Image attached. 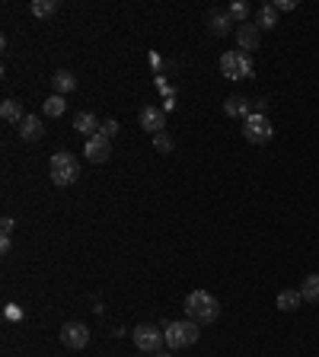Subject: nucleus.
Instances as JSON below:
<instances>
[{
  "label": "nucleus",
  "instance_id": "0eeeda50",
  "mask_svg": "<svg viewBox=\"0 0 319 357\" xmlns=\"http://www.w3.org/2000/svg\"><path fill=\"white\" fill-rule=\"evenodd\" d=\"M61 345L70 351H84L90 345V329L84 322H68L61 325Z\"/></svg>",
  "mask_w": 319,
  "mask_h": 357
},
{
  "label": "nucleus",
  "instance_id": "423d86ee",
  "mask_svg": "<svg viewBox=\"0 0 319 357\" xmlns=\"http://www.w3.org/2000/svg\"><path fill=\"white\" fill-rule=\"evenodd\" d=\"M163 341H166V335L160 332L157 325H137L135 329V345L137 351H144V354H160V348H163Z\"/></svg>",
  "mask_w": 319,
  "mask_h": 357
},
{
  "label": "nucleus",
  "instance_id": "cd10ccee",
  "mask_svg": "<svg viewBox=\"0 0 319 357\" xmlns=\"http://www.w3.org/2000/svg\"><path fill=\"white\" fill-rule=\"evenodd\" d=\"M153 357H173V351H160V354H153Z\"/></svg>",
  "mask_w": 319,
  "mask_h": 357
},
{
  "label": "nucleus",
  "instance_id": "a878e982",
  "mask_svg": "<svg viewBox=\"0 0 319 357\" xmlns=\"http://www.w3.org/2000/svg\"><path fill=\"white\" fill-rule=\"evenodd\" d=\"M13 230H17L13 217H3V220H0V233H3V236H13Z\"/></svg>",
  "mask_w": 319,
  "mask_h": 357
},
{
  "label": "nucleus",
  "instance_id": "39448f33",
  "mask_svg": "<svg viewBox=\"0 0 319 357\" xmlns=\"http://www.w3.org/2000/svg\"><path fill=\"white\" fill-rule=\"evenodd\" d=\"M243 137L249 144H269L271 137H275V125H271V118L269 115H255V112H252V115L243 122Z\"/></svg>",
  "mask_w": 319,
  "mask_h": 357
},
{
  "label": "nucleus",
  "instance_id": "ddd939ff",
  "mask_svg": "<svg viewBox=\"0 0 319 357\" xmlns=\"http://www.w3.org/2000/svg\"><path fill=\"white\" fill-rule=\"evenodd\" d=\"M74 128L80 134H84L86 141H90V137H96V134H99V122H96V115H93V112H77L74 115Z\"/></svg>",
  "mask_w": 319,
  "mask_h": 357
},
{
  "label": "nucleus",
  "instance_id": "a211bd4d",
  "mask_svg": "<svg viewBox=\"0 0 319 357\" xmlns=\"http://www.w3.org/2000/svg\"><path fill=\"white\" fill-rule=\"evenodd\" d=\"M255 26H259V29H275V26H278V10H275V3H262L259 13H255Z\"/></svg>",
  "mask_w": 319,
  "mask_h": 357
},
{
  "label": "nucleus",
  "instance_id": "1a4fd4ad",
  "mask_svg": "<svg viewBox=\"0 0 319 357\" xmlns=\"http://www.w3.org/2000/svg\"><path fill=\"white\" fill-rule=\"evenodd\" d=\"M84 153H86V160H90V163H106V160L112 157V141H109V137H102V134H96V137H90V141H86Z\"/></svg>",
  "mask_w": 319,
  "mask_h": 357
},
{
  "label": "nucleus",
  "instance_id": "dca6fc26",
  "mask_svg": "<svg viewBox=\"0 0 319 357\" xmlns=\"http://www.w3.org/2000/svg\"><path fill=\"white\" fill-rule=\"evenodd\" d=\"M42 112H45V118H61L64 112H68V99L58 96V93H51L48 99L42 102Z\"/></svg>",
  "mask_w": 319,
  "mask_h": 357
},
{
  "label": "nucleus",
  "instance_id": "b1692460",
  "mask_svg": "<svg viewBox=\"0 0 319 357\" xmlns=\"http://www.w3.org/2000/svg\"><path fill=\"white\" fill-rule=\"evenodd\" d=\"M99 134H102V137H109V141H112V137H115V134H118V122H112V118H109V122H102Z\"/></svg>",
  "mask_w": 319,
  "mask_h": 357
},
{
  "label": "nucleus",
  "instance_id": "f8f14e48",
  "mask_svg": "<svg viewBox=\"0 0 319 357\" xmlns=\"http://www.w3.org/2000/svg\"><path fill=\"white\" fill-rule=\"evenodd\" d=\"M224 115H230V118H249L252 115V102H249V96H240V93H236V96H227V99H224Z\"/></svg>",
  "mask_w": 319,
  "mask_h": 357
},
{
  "label": "nucleus",
  "instance_id": "f3484780",
  "mask_svg": "<svg viewBox=\"0 0 319 357\" xmlns=\"http://www.w3.org/2000/svg\"><path fill=\"white\" fill-rule=\"evenodd\" d=\"M303 303H319V274H307L300 284Z\"/></svg>",
  "mask_w": 319,
  "mask_h": 357
},
{
  "label": "nucleus",
  "instance_id": "20e7f679",
  "mask_svg": "<svg viewBox=\"0 0 319 357\" xmlns=\"http://www.w3.org/2000/svg\"><path fill=\"white\" fill-rule=\"evenodd\" d=\"M220 74L227 80H246V77H252V58L246 51H227L220 58Z\"/></svg>",
  "mask_w": 319,
  "mask_h": 357
},
{
  "label": "nucleus",
  "instance_id": "412c9836",
  "mask_svg": "<svg viewBox=\"0 0 319 357\" xmlns=\"http://www.w3.org/2000/svg\"><path fill=\"white\" fill-rule=\"evenodd\" d=\"M55 10H58V0H32V17L39 19L55 17Z\"/></svg>",
  "mask_w": 319,
  "mask_h": 357
},
{
  "label": "nucleus",
  "instance_id": "6ab92c4d",
  "mask_svg": "<svg viewBox=\"0 0 319 357\" xmlns=\"http://www.w3.org/2000/svg\"><path fill=\"white\" fill-rule=\"evenodd\" d=\"M230 26H233L230 13H220V10H218V13H211V17H208V29H211L214 35H227Z\"/></svg>",
  "mask_w": 319,
  "mask_h": 357
},
{
  "label": "nucleus",
  "instance_id": "9b49d317",
  "mask_svg": "<svg viewBox=\"0 0 319 357\" xmlns=\"http://www.w3.org/2000/svg\"><path fill=\"white\" fill-rule=\"evenodd\" d=\"M17 128H19V137L29 141V144H35V141H42V137H45V122L39 115H26Z\"/></svg>",
  "mask_w": 319,
  "mask_h": 357
},
{
  "label": "nucleus",
  "instance_id": "bb28decb",
  "mask_svg": "<svg viewBox=\"0 0 319 357\" xmlns=\"http://www.w3.org/2000/svg\"><path fill=\"white\" fill-rule=\"evenodd\" d=\"M10 246H13V240H10V236H0V252H3V255L10 252Z\"/></svg>",
  "mask_w": 319,
  "mask_h": 357
},
{
  "label": "nucleus",
  "instance_id": "f03ea898",
  "mask_svg": "<svg viewBox=\"0 0 319 357\" xmlns=\"http://www.w3.org/2000/svg\"><path fill=\"white\" fill-rule=\"evenodd\" d=\"M48 173H51V182L61 185V189H68V185H74L77 179H80V163H77L74 153L58 150V153H51Z\"/></svg>",
  "mask_w": 319,
  "mask_h": 357
},
{
  "label": "nucleus",
  "instance_id": "aec40b11",
  "mask_svg": "<svg viewBox=\"0 0 319 357\" xmlns=\"http://www.w3.org/2000/svg\"><path fill=\"white\" fill-rule=\"evenodd\" d=\"M300 303H303L300 291H281V293H278V309H284V313L300 309Z\"/></svg>",
  "mask_w": 319,
  "mask_h": 357
},
{
  "label": "nucleus",
  "instance_id": "4468645a",
  "mask_svg": "<svg viewBox=\"0 0 319 357\" xmlns=\"http://www.w3.org/2000/svg\"><path fill=\"white\" fill-rule=\"evenodd\" d=\"M0 118H3L7 125H19V122L26 118L23 102H19V99H3V102H0Z\"/></svg>",
  "mask_w": 319,
  "mask_h": 357
},
{
  "label": "nucleus",
  "instance_id": "9d476101",
  "mask_svg": "<svg viewBox=\"0 0 319 357\" xmlns=\"http://www.w3.org/2000/svg\"><path fill=\"white\" fill-rule=\"evenodd\" d=\"M259 42H262V29L255 23H243L236 29V45H240V51H255Z\"/></svg>",
  "mask_w": 319,
  "mask_h": 357
},
{
  "label": "nucleus",
  "instance_id": "2eb2a0df",
  "mask_svg": "<svg viewBox=\"0 0 319 357\" xmlns=\"http://www.w3.org/2000/svg\"><path fill=\"white\" fill-rule=\"evenodd\" d=\"M51 86H55L58 96H68V93L77 90V77L70 74V70H55V74H51Z\"/></svg>",
  "mask_w": 319,
  "mask_h": 357
},
{
  "label": "nucleus",
  "instance_id": "f257e3e1",
  "mask_svg": "<svg viewBox=\"0 0 319 357\" xmlns=\"http://www.w3.org/2000/svg\"><path fill=\"white\" fill-rule=\"evenodd\" d=\"M185 316L198 325H211L220 319V300L208 291H192L185 297Z\"/></svg>",
  "mask_w": 319,
  "mask_h": 357
},
{
  "label": "nucleus",
  "instance_id": "7ed1b4c3",
  "mask_svg": "<svg viewBox=\"0 0 319 357\" xmlns=\"http://www.w3.org/2000/svg\"><path fill=\"white\" fill-rule=\"evenodd\" d=\"M198 329H202V325L192 322V319H179V322H166V325H163V335H166L169 351L192 348L195 341H198V335H202Z\"/></svg>",
  "mask_w": 319,
  "mask_h": 357
},
{
  "label": "nucleus",
  "instance_id": "4be33fe9",
  "mask_svg": "<svg viewBox=\"0 0 319 357\" xmlns=\"http://www.w3.org/2000/svg\"><path fill=\"white\" fill-rule=\"evenodd\" d=\"M227 13H230V19H233V23H240V26L249 23V7H246L243 0H236V3H230Z\"/></svg>",
  "mask_w": 319,
  "mask_h": 357
},
{
  "label": "nucleus",
  "instance_id": "6e6552de",
  "mask_svg": "<svg viewBox=\"0 0 319 357\" xmlns=\"http://www.w3.org/2000/svg\"><path fill=\"white\" fill-rule=\"evenodd\" d=\"M141 128L151 134H160L163 128H166V108H157V106H144L141 108Z\"/></svg>",
  "mask_w": 319,
  "mask_h": 357
},
{
  "label": "nucleus",
  "instance_id": "393cba45",
  "mask_svg": "<svg viewBox=\"0 0 319 357\" xmlns=\"http://www.w3.org/2000/svg\"><path fill=\"white\" fill-rule=\"evenodd\" d=\"M275 10L278 13H291V10H297V0H275Z\"/></svg>",
  "mask_w": 319,
  "mask_h": 357
},
{
  "label": "nucleus",
  "instance_id": "5701e85b",
  "mask_svg": "<svg viewBox=\"0 0 319 357\" xmlns=\"http://www.w3.org/2000/svg\"><path fill=\"white\" fill-rule=\"evenodd\" d=\"M153 147H157L160 153H173V147H176V144H173V137H169L166 131H160V134H153Z\"/></svg>",
  "mask_w": 319,
  "mask_h": 357
}]
</instances>
